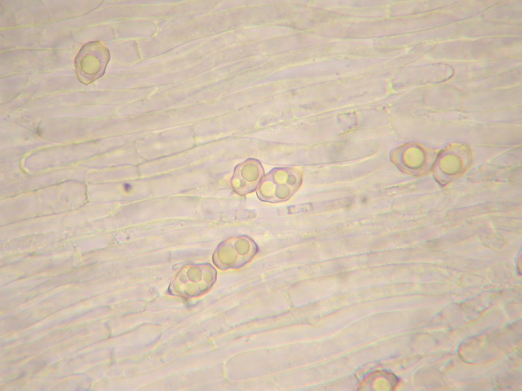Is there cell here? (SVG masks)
<instances>
[{"instance_id": "obj_3", "label": "cell", "mask_w": 522, "mask_h": 391, "mask_svg": "<svg viewBox=\"0 0 522 391\" xmlns=\"http://www.w3.org/2000/svg\"><path fill=\"white\" fill-rule=\"evenodd\" d=\"M258 252L256 243L247 235L232 236L221 242L212 255L219 269H238L248 263Z\"/></svg>"}, {"instance_id": "obj_5", "label": "cell", "mask_w": 522, "mask_h": 391, "mask_svg": "<svg viewBox=\"0 0 522 391\" xmlns=\"http://www.w3.org/2000/svg\"><path fill=\"white\" fill-rule=\"evenodd\" d=\"M264 175L261 163L257 159L248 158L235 167L230 185L237 194L244 196L258 188Z\"/></svg>"}, {"instance_id": "obj_1", "label": "cell", "mask_w": 522, "mask_h": 391, "mask_svg": "<svg viewBox=\"0 0 522 391\" xmlns=\"http://www.w3.org/2000/svg\"><path fill=\"white\" fill-rule=\"evenodd\" d=\"M216 270L209 263H191L184 265L170 283L168 292L185 299L200 296L207 292L216 282Z\"/></svg>"}, {"instance_id": "obj_4", "label": "cell", "mask_w": 522, "mask_h": 391, "mask_svg": "<svg viewBox=\"0 0 522 391\" xmlns=\"http://www.w3.org/2000/svg\"><path fill=\"white\" fill-rule=\"evenodd\" d=\"M110 60L108 49L100 41L87 42L80 49L74 58L78 80L88 85L100 78Z\"/></svg>"}, {"instance_id": "obj_2", "label": "cell", "mask_w": 522, "mask_h": 391, "mask_svg": "<svg viewBox=\"0 0 522 391\" xmlns=\"http://www.w3.org/2000/svg\"><path fill=\"white\" fill-rule=\"evenodd\" d=\"M302 174L296 168L276 167L262 177L258 188L260 200L269 203L288 200L300 188Z\"/></svg>"}]
</instances>
